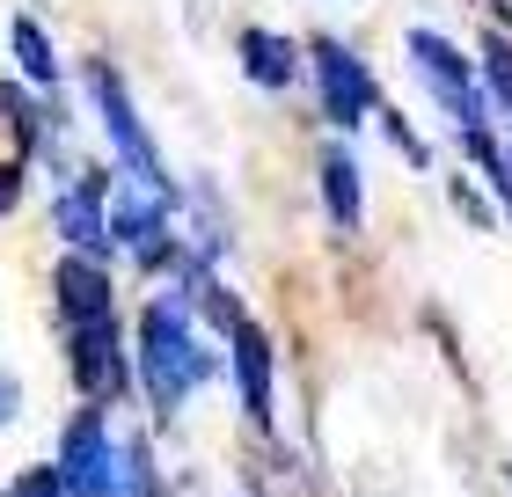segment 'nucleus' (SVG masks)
Instances as JSON below:
<instances>
[{
    "label": "nucleus",
    "mask_w": 512,
    "mask_h": 497,
    "mask_svg": "<svg viewBox=\"0 0 512 497\" xmlns=\"http://www.w3.org/2000/svg\"><path fill=\"white\" fill-rule=\"evenodd\" d=\"M22 205V154H0V220Z\"/></svg>",
    "instance_id": "nucleus-17"
},
{
    "label": "nucleus",
    "mask_w": 512,
    "mask_h": 497,
    "mask_svg": "<svg viewBox=\"0 0 512 497\" xmlns=\"http://www.w3.org/2000/svg\"><path fill=\"white\" fill-rule=\"evenodd\" d=\"M52 227H59L66 256H96V264H110V256H118V242H110V183H103V176L59 183Z\"/></svg>",
    "instance_id": "nucleus-7"
},
{
    "label": "nucleus",
    "mask_w": 512,
    "mask_h": 497,
    "mask_svg": "<svg viewBox=\"0 0 512 497\" xmlns=\"http://www.w3.org/2000/svg\"><path fill=\"white\" fill-rule=\"evenodd\" d=\"M59 476L74 497H103L110 476H118V439H110V424L96 402H81L74 417H66V432H59Z\"/></svg>",
    "instance_id": "nucleus-6"
},
{
    "label": "nucleus",
    "mask_w": 512,
    "mask_h": 497,
    "mask_svg": "<svg viewBox=\"0 0 512 497\" xmlns=\"http://www.w3.org/2000/svg\"><path fill=\"white\" fill-rule=\"evenodd\" d=\"M81 81H88V103H96L103 132H110V147H118V161H125V176L169 183V169H161L154 139H147V125H139V110H132L125 81H118V66H110V59H88V66H81Z\"/></svg>",
    "instance_id": "nucleus-3"
},
{
    "label": "nucleus",
    "mask_w": 512,
    "mask_h": 497,
    "mask_svg": "<svg viewBox=\"0 0 512 497\" xmlns=\"http://www.w3.org/2000/svg\"><path fill=\"white\" fill-rule=\"evenodd\" d=\"M308 59H315L322 117H330L337 132H352V125H366V117H381V88H374V74H366V59L352 52V44L315 37V44H308Z\"/></svg>",
    "instance_id": "nucleus-4"
},
{
    "label": "nucleus",
    "mask_w": 512,
    "mask_h": 497,
    "mask_svg": "<svg viewBox=\"0 0 512 497\" xmlns=\"http://www.w3.org/2000/svg\"><path fill=\"white\" fill-rule=\"evenodd\" d=\"M454 205L469 212V227H498V212L483 205V191H476V183H454Z\"/></svg>",
    "instance_id": "nucleus-18"
},
{
    "label": "nucleus",
    "mask_w": 512,
    "mask_h": 497,
    "mask_svg": "<svg viewBox=\"0 0 512 497\" xmlns=\"http://www.w3.org/2000/svg\"><path fill=\"white\" fill-rule=\"evenodd\" d=\"M22 417V388H15V373H0V424H15Z\"/></svg>",
    "instance_id": "nucleus-19"
},
{
    "label": "nucleus",
    "mask_w": 512,
    "mask_h": 497,
    "mask_svg": "<svg viewBox=\"0 0 512 497\" xmlns=\"http://www.w3.org/2000/svg\"><path fill=\"white\" fill-rule=\"evenodd\" d=\"M315 191H322V212L337 220V234L366 227V183H359V161H352L344 139H330V147L315 154Z\"/></svg>",
    "instance_id": "nucleus-10"
},
{
    "label": "nucleus",
    "mask_w": 512,
    "mask_h": 497,
    "mask_svg": "<svg viewBox=\"0 0 512 497\" xmlns=\"http://www.w3.org/2000/svg\"><path fill=\"white\" fill-rule=\"evenodd\" d=\"M132 366H139V388H147L161 424H176L183 402L220 373V359L191 329V300H183V293H154L147 307H139V359Z\"/></svg>",
    "instance_id": "nucleus-1"
},
{
    "label": "nucleus",
    "mask_w": 512,
    "mask_h": 497,
    "mask_svg": "<svg viewBox=\"0 0 512 497\" xmlns=\"http://www.w3.org/2000/svg\"><path fill=\"white\" fill-rule=\"evenodd\" d=\"M66 366H74V388L96 402V410H110V402L132 395V359H125V337H118V315L110 322H88V329H66Z\"/></svg>",
    "instance_id": "nucleus-5"
},
{
    "label": "nucleus",
    "mask_w": 512,
    "mask_h": 497,
    "mask_svg": "<svg viewBox=\"0 0 512 497\" xmlns=\"http://www.w3.org/2000/svg\"><path fill=\"white\" fill-rule=\"evenodd\" d=\"M52 307H59V322H66V329L110 322V315H118L110 264H96V256H59V271H52Z\"/></svg>",
    "instance_id": "nucleus-9"
},
{
    "label": "nucleus",
    "mask_w": 512,
    "mask_h": 497,
    "mask_svg": "<svg viewBox=\"0 0 512 497\" xmlns=\"http://www.w3.org/2000/svg\"><path fill=\"white\" fill-rule=\"evenodd\" d=\"M410 66H417V81L439 96V110L454 117V132H483L491 117H483V81H476V66L454 52L439 30H410Z\"/></svg>",
    "instance_id": "nucleus-2"
},
{
    "label": "nucleus",
    "mask_w": 512,
    "mask_h": 497,
    "mask_svg": "<svg viewBox=\"0 0 512 497\" xmlns=\"http://www.w3.org/2000/svg\"><path fill=\"white\" fill-rule=\"evenodd\" d=\"M235 59H242L249 88H264V96H286V88L300 81V52L278 30H242L235 37Z\"/></svg>",
    "instance_id": "nucleus-11"
},
{
    "label": "nucleus",
    "mask_w": 512,
    "mask_h": 497,
    "mask_svg": "<svg viewBox=\"0 0 512 497\" xmlns=\"http://www.w3.org/2000/svg\"><path fill=\"white\" fill-rule=\"evenodd\" d=\"M0 497H74L66 490V476H59V461H37V468H22V476L0 490Z\"/></svg>",
    "instance_id": "nucleus-15"
},
{
    "label": "nucleus",
    "mask_w": 512,
    "mask_h": 497,
    "mask_svg": "<svg viewBox=\"0 0 512 497\" xmlns=\"http://www.w3.org/2000/svg\"><path fill=\"white\" fill-rule=\"evenodd\" d=\"M505 483H512V468H505Z\"/></svg>",
    "instance_id": "nucleus-21"
},
{
    "label": "nucleus",
    "mask_w": 512,
    "mask_h": 497,
    "mask_svg": "<svg viewBox=\"0 0 512 497\" xmlns=\"http://www.w3.org/2000/svg\"><path fill=\"white\" fill-rule=\"evenodd\" d=\"M381 132H388V147H403V161H410V169H425V161H432V147L410 132V117H403V110H381Z\"/></svg>",
    "instance_id": "nucleus-16"
},
{
    "label": "nucleus",
    "mask_w": 512,
    "mask_h": 497,
    "mask_svg": "<svg viewBox=\"0 0 512 497\" xmlns=\"http://www.w3.org/2000/svg\"><path fill=\"white\" fill-rule=\"evenodd\" d=\"M483 96H491L505 110V125H512V37H491L483 44Z\"/></svg>",
    "instance_id": "nucleus-14"
},
{
    "label": "nucleus",
    "mask_w": 512,
    "mask_h": 497,
    "mask_svg": "<svg viewBox=\"0 0 512 497\" xmlns=\"http://www.w3.org/2000/svg\"><path fill=\"white\" fill-rule=\"evenodd\" d=\"M103 497H169V490H161V468H154L147 432L118 439V476H110V490H103Z\"/></svg>",
    "instance_id": "nucleus-12"
},
{
    "label": "nucleus",
    "mask_w": 512,
    "mask_h": 497,
    "mask_svg": "<svg viewBox=\"0 0 512 497\" xmlns=\"http://www.w3.org/2000/svg\"><path fill=\"white\" fill-rule=\"evenodd\" d=\"M491 8H498V15H505V22H512V0H491Z\"/></svg>",
    "instance_id": "nucleus-20"
},
{
    "label": "nucleus",
    "mask_w": 512,
    "mask_h": 497,
    "mask_svg": "<svg viewBox=\"0 0 512 497\" xmlns=\"http://www.w3.org/2000/svg\"><path fill=\"white\" fill-rule=\"evenodd\" d=\"M15 59H22V74H30L37 88H44V96H52V88H59V52H52V37H44V22L37 15H15Z\"/></svg>",
    "instance_id": "nucleus-13"
},
{
    "label": "nucleus",
    "mask_w": 512,
    "mask_h": 497,
    "mask_svg": "<svg viewBox=\"0 0 512 497\" xmlns=\"http://www.w3.org/2000/svg\"><path fill=\"white\" fill-rule=\"evenodd\" d=\"M227 366H235L249 424H256V432H278V351H271V329L242 322L235 337H227Z\"/></svg>",
    "instance_id": "nucleus-8"
}]
</instances>
